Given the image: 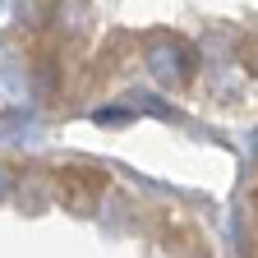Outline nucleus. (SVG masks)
Listing matches in <instances>:
<instances>
[{
    "label": "nucleus",
    "mask_w": 258,
    "mask_h": 258,
    "mask_svg": "<svg viewBox=\"0 0 258 258\" xmlns=\"http://www.w3.org/2000/svg\"><path fill=\"white\" fill-rule=\"evenodd\" d=\"M106 189V175L102 171H60V203L74 208L79 217L97 212V194Z\"/></svg>",
    "instance_id": "nucleus-2"
},
{
    "label": "nucleus",
    "mask_w": 258,
    "mask_h": 258,
    "mask_svg": "<svg viewBox=\"0 0 258 258\" xmlns=\"http://www.w3.org/2000/svg\"><path fill=\"white\" fill-rule=\"evenodd\" d=\"M10 184H14V175H10L5 166H0V203H5V199H10Z\"/></svg>",
    "instance_id": "nucleus-5"
},
{
    "label": "nucleus",
    "mask_w": 258,
    "mask_h": 258,
    "mask_svg": "<svg viewBox=\"0 0 258 258\" xmlns=\"http://www.w3.org/2000/svg\"><path fill=\"white\" fill-rule=\"evenodd\" d=\"M143 60H148L152 79L166 83V88H184L194 79V70H199V51L184 37H175V32H152L143 42Z\"/></svg>",
    "instance_id": "nucleus-1"
},
{
    "label": "nucleus",
    "mask_w": 258,
    "mask_h": 258,
    "mask_svg": "<svg viewBox=\"0 0 258 258\" xmlns=\"http://www.w3.org/2000/svg\"><path fill=\"white\" fill-rule=\"evenodd\" d=\"M235 55H240V64H244L249 74H258V32H249V37H240Z\"/></svg>",
    "instance_id": "nucleus-4"
},
{
    "label": "nucleus",
    "mask_w": 258,
    "mask_h": 258,
    "mask_svg": "<svg viewBox=\"0 0 258 258\" xmlns=\"http://www.w3.org/2000/svg\"><path fill=\"white\" fill-rule=\"evenodd\" d=\"M19 208H23V212H42V208H46V184H42V180H23Z\"/></svg>",
    "instance_id": "nucleus-3"
}]
</instances>
